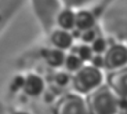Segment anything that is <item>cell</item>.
Here are the masks:
<instances>
[{
	"label": "cell",
	"instance_id": "cell-12",
	"mask_svg": "<svg viewBox=\"0 0 127 114\" xmlns=\"http://www.w3.org/2000/svg\"><path fill=\"white\" fill-rule=\"evenodd\" d=\"M64 65H65V67H66L69 72H77V70L83 66V60L80 59L76 54H72V52H70L69 55H66L65 63Z\"/></svg>",
	"mask_w": 127,
	"mask_h": 114
},
{
	"label": "cell",
	"instance_id": "cell-6",
	"mask_svg": "<svg viewBox=\"0 0 127 114\" xmlns=\"http://www.w3.org/2000/svg\"><path fill=\"white\" fill-rule=\"evenodd\" d=\"M73 36L69 30H65V29H57L51 33L50 36V41L53 43L55 48H60V50L65 51V50H70L73 45Z\"/></svg>",
	"mask_w": 127,
	"mask_h": 114
},
{
	"label": "cell",
	"instance_id": "cell-3",
	"mask_svg": "<svg viewBox=\"0 0 127 114\" xmlns=\"http://www.w3.org/2000/svg\"><path fill=\"white\" fill-rule=\"evenodd\" d=\"M54 114H90L86 99L79 95H66L58 100Z\"/></svg>",
	"mask_w": 127,
	"mask_h": 114
},
{
	"label": "cell",
	"instance_id": "cell-7",
	"mask_svg": "<svg viewBox=\"0 0 127 114\" xmlns=\"http://www.w3.org/2000/svg\"><path fill=\"white\" fill-rule=\"evenodd\" d=\"M24 91L26 95L29 96H37L40 95L43 89H44V81L40 76L37 74H29L25 77V82H24Z\"/></svg>",
	"mask_w": 127,
	"mask_h": 114
},
{
	"label": "cell",
	"instance_id": "cell-2",
	"mask_svg": "<svg viewBox=\"0 0 127 114\" xmlns=\"http://www.w3.org/2000/svg\"><path fill=\"white\" fill-rule=\"evenodd\" d=\"M102 73L98 67L94 66H82L73 76V87L80 94H89L93 89L101 85Z\"/></svg>",
	"mask_w": 127,
	"mask_h": 114
},
{
	"label": "cell",
	"instance_id": "cell-15",
	"mask_svg": "<svg viewBox=\"0 0 127 114\" xmlns=\"http://www.w3.org/2000/svg\"><path fill=\"white\" fill-rule=\"evenodd\" d=\"M91 66H94V67H98V69H101V67H105V60H104V55H101V54H95V55H93V58H91Z\"/></svg>",
	"mask_w": 127,
	"mask_h": 114
},
{
	"label": "cell",
	"instance_id": "cell-10",
	"mask_svg": "<svg viewBox=\"0 0 127 114\" xmlns=\"http://www.w3.org/2000/svg\"><path fill=\"white\" fill-rule=\"evenodd\" d=\"M75 18H76V14L70 11V10H64L58 14L57 17V22L60 25L61 29H65V30H70V29L75 28Z\"/></svg>",
	"mask_w": 127,
	"mask_h": 114
},
{
	"label": "cell",
	"instance_id": "cell-1",
	"mask_svg": "<svg viewBox=\"0 0 127 114\" xmlns=\"http://www.w3.org/2000/svg\"><path fill=\"white\" fill-rule=\"evenodd\" d=\"M86 103L90 114H118L119 96L109 85H99L87 94Z\"/></svg>",
	"mask_w": 127,
	"mask_h": 114
},
{
	"label": "cell",
	"instance_id": "cell-14",
	"mask_svg": "<svg viewBox=\"0 0 127 114\" xmlns=\"http://www.w3.org/2000/svg\"><path fill=\"white\" fill-rule=\"evenodd\" d=\"M83 43H93V41L97 38V32L94 29H87V30H83L82 32V36H80Z\"/></svg>",
	"mask_w": 127,
	"mask_h": 114
},
{
	"label": "cell",
	"instance_id": "cell-8",
	"mask_svg": "<svg viewBox=\"0 0 127 114\" xmlns=\"http://www.w3.org/2000/svg\"><path fill=\"white\" fill-rule=\"evenodd\" d=\"M41 54L44 57V59L47 60V63L50 66H61V65L65 63V52L60 48H50V50H44L41 51Z\"/></svg>",
	"mask_w": 127,
	"mask_h": 114
},
{
	"label": "cell",
	"instance_id": "cell-11",
	"mask_svg": "<svg viewBox=\"0 0 127 114\" xmlns=\"http://www.w3.org/2000/svg\"><path fill=\"white\" fill-rule=\"evenodd\" d=\"M72 54H76L83 62H87V60H91L93 55V48L91 45H87V44H82V45H76V47H72Z\"/></svg>",
	"mask_w": 127,
	"mask_h": 114
},
{
	"label": "cell",
	"instance_id": "cell-4",
	"mask_svg": "<svg viewBox=\"0 0 127 114\" xmlns=\"http://www.w3.org/2000/svg\"><path fill=\"white\" fill-rule=\"evenodd\" d=\"M105 67L109 70H118L127 65V48L124 45L115 44L105 51Z\"/></svg>",
	"mask_w": 127,
	"mask_h": 114
},
{
	"label": "cell",
	"instance_id": "cell-19",
	"mask_svg": "<svg viewBox=\"0 0 127 114\" xmlns=\"http://www.w3.org/2000/svg\"><path fill=\"white\" fill-rule=\"evenodd\" d=\"M15 114H26V113H15Z\"/></svg>",
	"mask_w": 127,
	"mask_h": 114
},
{
	"label": "cell",
	"instance_id": "cell-5",
	"mask_svg": "<svg viewBox=\"0 0 127 114\" xmlns=\"http://www.w3.org/2000/svg\"><path fill=\"white\" fill-rule=\"evenodd\" d=\"M108 85L119 98L127 99V66L113 70L108 76Z\"/></svg>",
	"mask_w": 127,
	"mask_h": 114
},
{
	"label": "cell",
	"instance_id": "cell-17",
	"mask_svg": "<svg viewBox=\"0 0 127 114\" xmlns=\"http://www.w3.org/2000/svg\"><path fill=\"white\" fill-rule=\"evenodd\" d=\"M24 82H25V78H24L22 76H17L13 80V82H11V89H13V91H17V89H19V88H24Z\"/></svg>",
	"mask_w": 127,
	"mask_h": 114
},
{
	"label": "cell",
	"instance_id": "cell-13",
	"mask_svg": "<svg viewBox=\"0 0 127 114\" xmlns=\"http://www.w3.org/2000/svg\"><path fill=\"white\" fill-rule=\"evenodd\" d=\"M91 48H93V52L94 54H105V51L108 50V44H106L105 38L97 37L91 43Z\"/></svg>",
	"mask_w": 127,
	"mask_h": 114
},
{
	"label": "cell",
	"instance_id": "cell-18",
	"mask_svg": "<svg viewBox=\"0 0 127 114\" xmlns=\"http://www.w3.org/2000/svg\"><path fill=\"white\" fill-rule=\"evenodd\" d=\"M118 114H127V99L119 98L118 103Z\"/></svg>",
	"mask_w": 127,
	"mask_h": 114
},
{
	"label": "cell",
	"instance_id": "cell-9",
	"mask_svg": "<svg viewBox=\"0 0 127 114\" xmlns=\"http://www.w3.org/2000/svg\"><path fill=\"white\" fill-rule=\"evenodd\" d=\"M95 23V19L90 11H79L76 13V18H75V28L79 30H87L91 29Z\"/></svg>",
	"mask_w": 127,
	"mask_h": 114
},
{
	"label": "cell",
	"instance_id": "cell-16",
	"mask_svg": "<svg viewBox=\"0 0 127 114\" xmlns=\"http://www.w3.org/2000/svg\"><path fill=\"white\" fill-rule=\"evenodd\" d=\"M54 81L57 82L60 87H64L69 82V76H68L66 73H57L54 77Z\"/></svg>",
	"mask_w": 127,
	"mask_h": 114
}]
</instances>
